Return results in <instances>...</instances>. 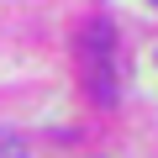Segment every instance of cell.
<instances>
[{
  "mask_svg": "<svg viewBox=\"0 0 158 158\" xmlns=\"http://www.w3.org/2000/svg\"><path fill=\"white\" fill-rule=\"evenodd\" d=\"M85 79H90V100L95 106H116V32L111 21H90L85 32Z\"/></svg>",
  "mask_w": 158,
  "mask_h": 158,
  "instance_id": "cell-1",
  "label": "cell"
},
{
  "mask_svg": "<svg viewBox=\"0 0 158 158\" xmlns=\"http://www.w3.org/2000/svg\"><path fill=\"white\" fill-rule=\"evenodd\" d=\"M153 11H158V0H153Z\"/></svg>",
  "mask_w": 158,
  "mask_h": 158,
  "instance_id": "cell-2",
  "label": "cell"
}]
</instances>
